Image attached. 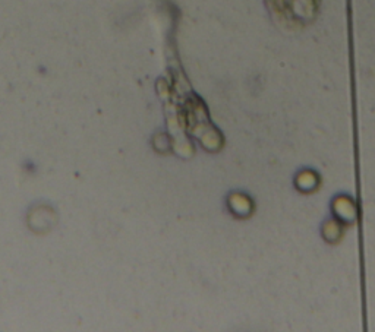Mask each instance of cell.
<instances>
[{
	"label": "cell",
	"instance_id": "1",
	"mask_svg": "<svg viewBox=\"0 0 375 332\" xmlns=\"http://www.w3.org/2000/svg\"><path fill=\"white\" fill-rule=\"evenodd\" d=\"M334 218H337L343 224H353L358 220V207L356 202L346 195L334 198L332 204Z\"/></svg>",
	"mask_w": 375,
	"mask_h": 332
},
{
	"label": "cell",
	"instance_id": "2",
	"mask_svg": "<svg viewBox=\"0 0 375 332\" xmlns=\"http://www.w3.org/2000/svg\"><path fill=\"white\" fill-rule=\"evenodd\" d=\"M294 186L302 193H311L320 186V176L312 170H302L294 177Z\"/></svg>",
	"mask_w": 375,
	"mask_h": 332
},
{
	"label": "cell",
	"instance_id": "3",
	"mask_svg": "<svg viewBox=\"0 0 375 332\" xmlns=\"http://www.w3.org/2000/svg\"><path fill=\"white\" fill-rule=\"evenodd\" d=\"M229 207L236 214L238 217H248L253 211V204L250 201V196L242 195V193H235L229 199Z\"/></svg>",
	"mask_w": 375,
	"mask_h": 332
},
{
	"label": "cell",
	"instance_id": "4",
	"mask_svg": "<svg viewBox=\"0 0 375 332\" xmlns=\"http://www.w3.org/2000/svg\"><path fill=\"white\" fill-rule=\"evenodd\" d=\"M343 236V222L337 218H332L324 222L323 225V237L329 243H337Z\"/></svg>",
	"mask_w": 375,
	"mask_h": 332
}]
</instances>
